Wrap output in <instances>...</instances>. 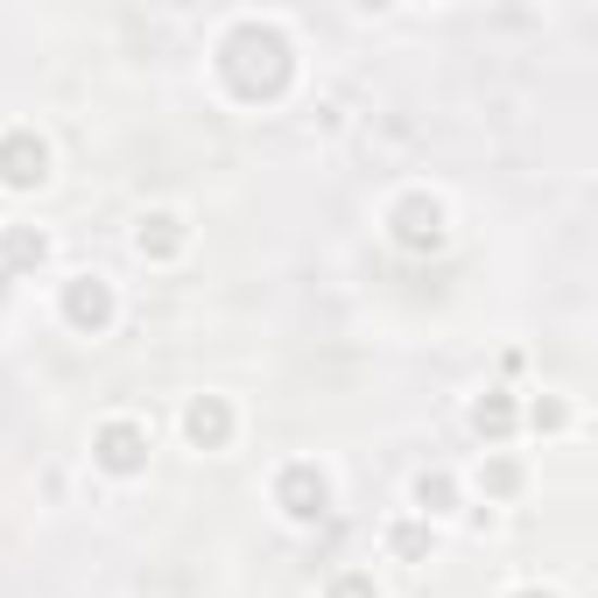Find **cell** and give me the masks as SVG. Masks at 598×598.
I'll return each mask as SVG.
<instances>
[{"instance_id":"obj_4","label":"cell","mask_w":598,"mask_h":598,"mask_svg":"<svg viewBox=\"0 0 598 598\" xmlns=\"http://www.w3.org/2000/svg\"><path fill=\"white\" fill-rule=\"evenodd\" d=\"M219 429H226V415H219V409H190V437H219Z\"/></svg>"},{"instance_id":"obj_3","label":"cell","mask_w":598,"mask_h":598,"mask_svg":"<svg viewBox=\"0 0 598 598\" xmlns=\"http://www.w3.org/2000/svg\"><path fill=\"white\" fill-rule=\"evenodd\" d=\"M107 465H113V472H134V465H141V451H134V429H107Z\"/></svg>"},{"instance_id":"obj_1","label":"cell","mask_w":598,"mask_h":598,"mask_svg":"<svg viewBox=\"0 0 598 598\" xmlns=\"http://www.w3.org/2000/svg\"><path fill=\"white\" fill-rule=\"evenodd\" d=\"M0 184H14V190L42 184V141H8V155H0Z\"/></svg>"},{"instance_id":"obj_2","label":"cell","mask_w":598,"mask_h":598,"mask_svg":"<svg viewBox=\"0 0 598 598\" xmlns=\"http://www.w3.org/2000/svg\"><path fill=\"white\" fill-rule=\"evenodd\" d=\"M289 514H296V521L324 514V478H310V472H289Z\"/></svg>"}]
</instances>
